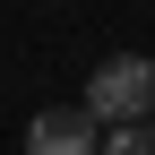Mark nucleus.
Wrapping results in <instances>:
<instances>
[{
    "mask_svg": "<svg viewBox=\"0 0 155 155\" xmlns=\"http://www.w3.org/2000/svg\"><path fill=\"white\" fill-rule=\"evenodd\" d=\"M78 104H86L104 129L147 121V112H155V61H147V52H112V61L86 78V95H78Z\"/></svg>",
    "mask_w": 155,
    "mask_h": 155,
    "instance_id": "f257e3e1",
    "label": "nucleus"
},
{
    "mask_svg": "<svg viewBox=\"0 0 155 155\" xmlns=\"http://www.w3.org/2000/svg\"><path fill=\"white\" fill-rule=\"evenodd\" d=\"M95 147H104V121L86 104H52L26 121V155H95Z\"/></svg>",
    "mask_w": 155,
    "mask_h": 155,
    "instance_id": "f03ea898",
    "label": "nucleus"
},
{
    "mask_svg": "<svg viewBox=\"0 0 155 155\" xmlns=\"http://www.w3.org/2000/svg\"><path fill=\"white\" fill-rule=\"evenodd\" d=\"M95 155H155V121H121V129H104V147Z\"/></svg>",
    "mask_w": 155,
    "mask_h": 155,
    "instance_id": "7ed1b4c3",
    "label": "nucleus"
},
{
    "mask_svg": "<svg viewBox=\"0 0 155 155\" xmlns=\"http://www.w3.org/2000/svg\"><path fill=\"white\" fill-rule=\"evenodd\" d=\"M147 121H155V112H147Z\"/></svg>",
    "mask_w": 155,
    "mask_h": 155,
    "instance_id": "20e7f679",
    "label": "nucleus"
}]
</instances>
